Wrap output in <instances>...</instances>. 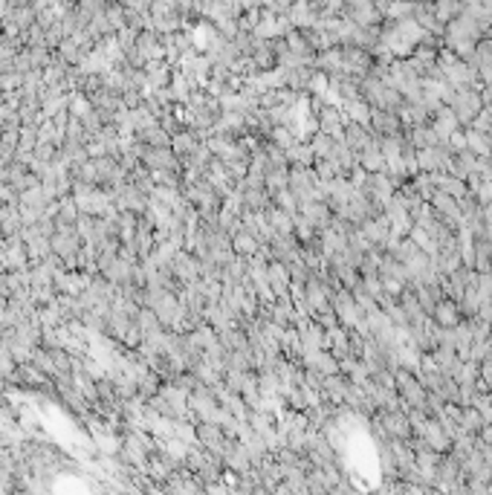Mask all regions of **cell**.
<instances>
[{
    "instance_id": "1",
    "label": "cell",
    "mask_w": 492,
    "mask_h": 495,
    "mask_svg": "<svg viewBox=\"0 0 492 495\" xmlns=\"http://www.w3.org/2000/svg\"><path fill=\"white\" fill-rule=\"evenodd\" d=\"M432 313L437 316V322H440L443 327H455V324H457V313H455V304H449V302H443V304H440V307H434Z\"/></svg>"
}]
</instances>
